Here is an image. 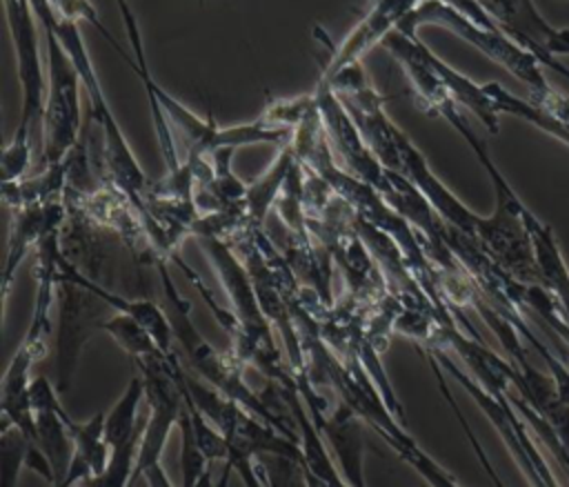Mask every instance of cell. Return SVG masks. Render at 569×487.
I'll list each match as a JSON object with an SVG mask.
<instances>
[{
	"label": "cell",
	"instance_id": "7a4b0ae2",
	"mask_svg": "<svg viewBox=\"0 0 569 487\" xmlns=\"http://www.w3.org/2000/svg\"><path fill=\"white\" fill-rule=\"evenodd\" d=\"M31 9L36 13V20L42 27H51L53 33L60 38V42L64 44L69 58L73 60L80 80H82V89L89 98V116L102 138V167H104V176L118 185L138 207V211L144 205V196L149 189V180L142 171V167L138 165L107 98L102 91V85L96 76V69L89 60V53L84 49V40L78 31V22H71L67 18H62L51 0H29Z\"/></svg>",
	"mask_w": 569,
	"mask_h": 487
},
{
	"label": "cell",
	"instance_id": "5b68a950",
	"mask_svg": "<svg viewBox=\"0 0 569 487\" xmlns=\"http://www.w3.org/2000/svg\"><path fill=\"white\" fill-rule=\"evenodd\" d=\"M42 27V24H40ZM44 31L47 51V98L42 113V160L40 167L62 162L82 138L80 73L64 44L51 27Z\"/></svg>",
	"mask_w": 569,
	"mask_h": 487
},
{
	"label": "cell",
	"instance_id": "4fadbf2b",
	"mask_svg": "<svg viewBox=\"0 0 569 487\" xmlns=\"http://www.w3.org/2000/svg\"><path fill=\"white\" fill-rule=\"evenodd\" d=\"M293 165H296V153H293L291 140H289L287 145L280 147V151H278L276 160L271 162V167L247 185L244 207H247L251 225L264 227L267 216L273 209V205H276L284 182H287L289 171L293 169Z\"/></svg>",
	"mask_w": 569,
	"mask_h": 487
},
{
	"label": "cell",
	"instance_id": "ba28073f",
	"mask_svg": "<svg viewBox=\"0 0 569 487\" xmlns=\"http://www.w3.org/2000/svg\"><path fill=\"white\" fill-rule=\"evenodd\" d=\"M425 0H371V7L360 18L356 27L345 36V40L336 47H331L329 60L320 71V80H329L340 69L360 62L362 56L376 47L382 44V40L398 29V24Z\"/></svg>",
	"mask_w": 569,
	"mask_h": 487
},
{
	"label": "cell",
	"instance_id": "7402d4cb",
	"mask_svg": "<svg viewBox=\"0 0 569 487\" xmlns=\"http://www.w3.org/2000/svg\"><path fill=\"white\" fill-rule=\"evenodd\" d=\"M182 389H184V385H182ZM184 407H187V414H189L196 440H198L200 449L204 451V456L209 458V463H213V460H222L224 463L227 456H229V440H227V436L202 416V411L193 405V400L187 396V391H184Z\"/></svg>",
	"mask_w": 569,
	"mask_h": 487
},
{
	"label": "cell",
	"instance_id": "484cf974",
	"mask_svg": "<svg viewBox=\"0 0 569 487\" xmlns=\"http://www.w3.org/2000/svg\"><path fill=\"white\" fill-rule=\"evenodd\" d=\"M231 471L233 467L229 463H222V471H220V478L216 483V487H229V478H231Z\"/></svg>",
	"mask_w": 569,
	"mask_h": 487
},
{
	"label": "cell",
	"instance_id": "3957f363",
	"mask_svg": "<svg viewBox=\"0 0 569 487\" xmlns=\"http://www.w3.org/2000/svg\"><path fill=\"white\" fill-rule=\"evenodd\" d=\"M9 33L16 51V73L22 91L20 122L13 131V138L4 145L0 173L2 182H16L29 176L31 169V129L36 122H42L47 80L44 64L38 47V31L33 20V9L29 0H4Z\"/></svg>",
	"mask_w": 569,
	"mask_h": 487
},
{
	"label": "cell",
	"instance_id": "52a82bcc",
	"mask_svg": "<svg viewBox=\"0 0 569 487\" xmlns=\"http://www.w3.org/2000/svg\"><path fill=\"white\" fill-rule=\"evenodd\" d=\"M316 102L336 156V162H342V169L353 173L356 178L373 185L380 193L389 191V173L382 167V162L376 158L367 140L362 138L360 129L342 107V102L336 98L329 82L318 80L316 89Z\"/></svg>",
	"mask_w": 569,
	"mask_h": 487
},
{
	"label": "cell",
	"instance_id": "603a6c76",
	"mask_svg": "<svg viewBox=\"0 0 569 487\" xmlns=\"http://www.w3.org/2000/svg\"><path fill=\"white\" fill-rule=\"evenodd\" d=\"M316 107V93H302V96H291V98H278L271 100L260 118L271 125V127H284V129H296L300 120Z\"/></svg>",
	"mask_w": 569,
	"mask_h": 487
},
{
	"label": "cell",
	"instance_id": "ffe728a7",
	"mask_svg": "<svg viewBox=\"0 0 569 487\" xmlns=\"http://www.w3.org/2000/svg\"><path fill=\"white\" fill-rule=\"evenodd\" d=\"M178 429H180V471H182V487H198L202 474L209 469V458L204 456V451L200 449L187 407H182L180 420H178Z\"/></svg>",
	"mask_w": 569,
	"mask_h": 487
},
{
	"label": "cell",
	"instance_id": "f1b7e54d",
	"mask_svg": "<svg viewBox=\"0 0 569 487\" xmlns=\"http://www.w3.org/2000/svg\"><path fill=\"white\" fill-rule=\"evenodd\" d=\"M71 487H89V485H87V480H84V478H82V480H78V483H73V485H71Z\"/></svg>",
	"mask_w": 569,
	"mask_h": 487
},
{
	"label": "cell",
	"instance_id": "277c9868",
	"mask_svg": "<svg viewBox=\"0 0 569 487\" xmlns=\"http://www.w3.org/2000/svg\"><path fill=\"white\" fill-rule=\"evenodd\" d=\"M422 24H442V27H447L458 38H462L465 42L473 44L487 58H491L493 62L505 67L511 76H516L520 82H525L531 89V96H540V93L551 89V85L542 76L540 60L529 49H525L522 44L511 40L502 29L478 27L476 22H471L458 9H453L451 4H447L442 0H425V2H420L398 24V31H402L405 36L413 38V36H418V29Z\"/></svg>",
	"mask_w": 569,
	"mask_h": 487
},
{
	"label": "cell",
	"instance_id": "e0dca14e",
	"mask_svg": "<svg viewBox=\"0 0 569 487\" xmlns=\"http://www.w3.org/2000/svg\"><path fill=\"white\" fill-rule=\"evenodd\" d=\"M31 440L0 414V487H16Z\"/></svg>",
	"mask_w": 569,
	"mask_h": 487
},
{
	"label": "cell",
	"instance_id": "4316f807",
	"mask_svg": "<svg viewBox=\"0 0 569 487\" xmlns=\"http://www.w3.org/2000/svg\"><path fill=\"white\" fill-rule=\"evenodd\" d=\"M558 460H560V465L565 467V471H567V478H569V451L565 449V454H562Z\"/></svg>",
	"mask_w": 569,
	"mask_h": 487
},
{
	"label": "cell",
	"instance_id": "ac0fdd59",
	"mask_svg": "<svg viewBox=\"0 0 569 487\" xmlns=\"http://www.w3.org/2000/svg\"><path fill=\"white\" fill-rule=\"evenodd\" d=\"M142 427H144V420L140 423V429L129 440H124L122 445L111 449V460L102 474L84 478L89 487H131L136 456H138V447H140V438H142Z\"/></svg>",
	"mask_w": 569,
	"mask_h": 487
},
{
	"label": "cell",
	"instance_id": "2e32d148",
	"mask_svg": "<svg viewBox=\"0 0 569 487\" xmlns=\"http://www.w3.org/2000/svg\"><path fill=\"white\" fill-rule=\"evenodd\" d=\"M100 331H107V334L116 340V345H118L133 362L140 360V358H147V356H151V354H156V351H162V349L156 345V340L151 338V334H149L138 320H133L131 316L120 314V311H116L113 316L104 318V320L100 322Z\"/></svg>",
	"mask_w": 569,
	"mask_h": 487
},
{
	"label": "cell",
	"instance_id": "cb8c5ba5",
	"mask_svg": "<svg viewBox=\"0 0 569 487\" xmlns=\"http://www.w3.org/2000/svg\"><path fill=\"white\" fill-rule=\"evenodd\" d=\"M51 4H53V9H56L62 18H67V20H71V22H89L111 47L118 44V40H116V38L107 31V27L100 22L98 11L93 9V4H91L89 0H51Z\"/></svg>",
	"mask_w": 569,
	"mask_h": 487
},
{
	"label": "cell",
	"instance_id": "7c38bea8",
	"mask_svg": "<svg viewBox=\"0 0 569 487\" xmlns=\"http://www.w3.org/2000/svg\"><path fill=\"white\" fill-rule=\"evenodd\" d=\"M311 418H313L316 427L320 429L345 480L356 487H367L365 474H362L365 443H362L360 416L347 402L340 400V405L333 411L311 414Z\"/></svg>",
	"mask_w": 569,
	"mask_h": 487
},
{
	"label": "cell",
	"instance_id": "d4e9b609",
	"mask_svg": "<svg viewBox=\"0 0 569 487\" xmlns=\"http://www.w3.org/2000/svg\"><path fill=\"white\" fill-rule=\"evenodd\" d=\"M142 478H144V483H147L149 487H173V483L169 480V476H167V471H164V467H162L160 460L153 463V465H149V467L144 469Z\"/></svg>",
	"mask_w": 569,
	"mask_h": 487
},
{
	"label": "cell",
	"instance_id": "30bf717a",
	"mask_svg": "<svg viewBox=\"0 0 569 487\" xmlns=\"http://www.w3.org/2000/svg\"><path fill=\"white\" fill-rule=\"evenodd\" d=\"M69 209L64 200L33 205L22 209H11V225H9V245H7V260L2 269V302L7 305V296L11 291L16 271L29 251H36L38 245L56 229H62L67 222Z\"/></svg>",
	"mask_w": 569,
	"mask_h": 487
},
{
	"label": "cell",
	"instance_id": "9a60e30c",
	"mask_svg": "<svg viewBox=\"0 0 569 487\" xmlns=\"http://www.w3.org/2000/svg\"><path fill=\"white\" fill-rule=\"evenodd\" d=\"M140 400H144V382L140 376H133L124 387L122 396L118 398V402L111 407V411L104 418V440L111 449L129 440L140 429V423H142L138 420Z\"/></svg>",
	"mask_w": 569,
	"mask_h": 487
},
{
	"label": "cell",
	"instance_id": "d6986e66",
	"mask_svg": "<svg viewBox=\"0 0 569 487\" xmlns=\"http://www.w3.org/2000/svg\"><path fill=\"white\" fill-rule=\"evenodd\" d=\"M420 349V354L425 356V360H427V365L431 367V374H433V378H436V382H438V389H440V394H442V398L447 400V405L451 407V411H453V416L458 418V423H460V427H462V431H465V436H467V440H469V445H471V449H473V454H476V458H478V463L482 465V469H485V474L489 476V480L493 483V487H505V483H502V478L498 476V471L493 469V465H491V460L487 458V454H485V449H482V445H480V440L476 438V434H473V429L469 427V423H467V418L462 416V411H460V407H458V400L453 398V394L449 391V387H447V382H445V369L440 367V362L433 358V354L431 351H427L425 347H418Z\"/></svg>",
	"mask_w": 569,
	"mask_h": 487
},
{
	"label": "cell",
	"instance_id": "5bb4252c",
	"mask_svg": "<svg viewBox=\"0 0 569 487\" xmlns=\"http://www.w3.org/2000/svg\"><path fill=\"white\" fill-rule=\"evenodd\" d=\"M429 62L433 67V71L438 73V78L442 80L445 89L449 91V96L453 98L456 105H462L467 107L487 129L489 133H498L500 125H498V118L500 113L496 111L491 98L487 96L485 87L473 82L471 78H467L465 73L456 71L453 67H449L440 56H436L431 49H429Z\"/></svg>",
	"mask_w": 569,
	"mask_h": 487
},
{
	"label": "cell",
	"instance_id": "6da1fadb",
	"mask_svg": "<svg viewBox=\"0 0 569 487\" xmlns=\"http://www.w3.org/2000/svg\"><path fill=\"white\" fill-rule=\"evenodd\" d=\"M116 4L122 13L124 31L129 36V44H131V51H133V58H129L127 53H122L120 58L131 64V69L136 71V76L142 82V89H144L149 107H151L153 129H156L158 145H160L162 158L167 162V169H176L180 165L171 127H176L182 133V138L187 142V156H196V158H209L220 147L238 149V147L260 145V142L282 147L293 138L291 129L271 127L260 116L253 118L251 122H244V125L220 127V125H216L213 118L204 120L198 113H193L187 105H182L178 98H173L167 89H162L153 80V76L149 71V64H147L144 47H142V33H140L138 20H136V16L129 7V0H116Z\"/></svg>",
	"mask_w": 569,
	"mask_h": 487
},
{
	"label": "cell",
	"instance_id": "83f0119b",
	"mask_svg": "<svg viewBox=\"0 0 569 487\" xmlns=\"http://www.w3.org/2000/svg\"><path fill=\"white\" fill-rule=\"evenodd\" d=\"M333 487H356V485H351V483H347V480L342 478V480H338Z\"/></svg>",
	"mask_w": 569,
	"mask_h": 487
},
{
	"label": "cell",
	"instance_id": "44dd1931",
	"mask_svg": "<svg viewBox=\"0 0 569 487\" xmlns=\"http://www.w3.org/2000/svg\"><path fill=\"white\" fill-rule=\"evenodd\" d=\"M267 487H309L302 458L284 454L256 456Z\"/></svg>",
	"mask_w": 569,
	"mask_h": 487
},
{
	"label": "cell",
	"instance_id": "8fae6325",
	"mask_svg": "<svg viewBox=\"0 0 569 487\" xmlns=\"http://www.w3.org/2000/svg\"><path fill=\"white\" fill-rule=\"evenodd\" d=\"M382 47L391 53V58L402 67L405 76L409 78L413 100L420 111L438 116V111L449 100H453L429 62V47L418 36L411 38L396 29L382 40Z\"/></svg>",
	"mask_w": 569,
	"mask_h": 487
},
{
	"label": "cell",
	"instance_id": "9c48e42d",
	"mask_svg": "<svg viewBox=\"0 0 569 487\" xmlns=\"http://www.w3.org/2000/svg\"><path fill=\"white\" fill-rule=\"evenodd\" d=\"M398 151H400V173L407 176L422 196L431 202L436 213L453 229L476 238L478 213H473L427 165L422 151L411 142V138L400 129L398 131Z\"/></svg>",
	"mask_w": 569,
	"mask_h": 487
},
{
	"label": "cell",
	"instance_id": "8992f818",
	"mask_svg": "<svg viewBox=\"0 0 569 487\" xmlns=\"http://www.w3.org/2000/svg\"><path fill=\"white\" fill-rule=\"evenodd\" d=\"M331 85L336 98L342 102L362 138L382 162L385 169L400 173V151L398 131L400 127L387 116L385 98L369 82L362 62H353L340 69L336 76L325 80Z\"/></svg>",
	"mask_w": 569,
	"mask_h": 487
}]
</instances>
